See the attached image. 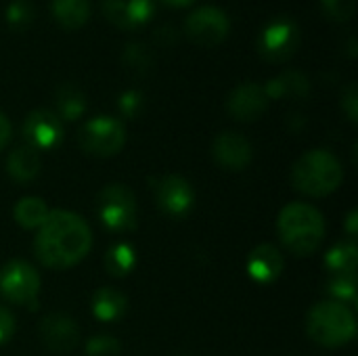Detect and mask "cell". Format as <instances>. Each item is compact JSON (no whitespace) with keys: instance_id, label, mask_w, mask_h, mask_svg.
Returning <instances> with one entry per match:
<instances>
[{"instance_id":"8992f818","label":"cell","mask_w":358,"mask_h":356,"mask_svg":"<svg viewBox=\"0 0 358 356\" xmlns=\"http://www.w3.org/2000/svg\"><path fill=\"white\" fill-rule=\"evenodd\" d=\"M40 287V273L25 260H8L0 269V296L13 306L36 311Z\"/></svg>"},{"instance_id":"cb8c5ba5","label":"cell","mask_w":358,"mask_h":356,"mask_svg":"<svg viewBox=\"0 0 358 356\" xmlns=\"http://www.w3.org/2000/svg\"><path fill=\"white\" fill-rule=\"evenodd\" d=\"M136 266V252L130 243H115L107 250L105 254V271L115 277V279H122V277H128Z\"/></svg>"},{"instance_id":"9a60e30c","label":"cell","mask_w":358,"mask_h":356,"mask_svg":"<svg viewBox=\"0 0 358 356\" xmlns=\"http://www.w3.org/2000/svg\"><path fill=\"white\" fill-rule=\"evenodd\" d=\"M212 155L216 164L229 172H241L250 166L254 157V149L250 141L239 132H220L214 138Z\"/></svg>"},{"instance_id":"e0dca14e","label":"cell","mask_w":358,"mask_h":356,"mask_svg":"<svg viewBox=\"0 0 358 356\" xmlns=\"http://www.w3.org/2000/svg\"><path fill=\"white\" fill-rule=\"evenodd\" d=\"M90 311H92L96 321H101V323H115V321H120L126 315L128 298H126L124 292L105 285V287H99L92 294Z\"/></svg>"},{"instance_id":"d4e9b609","label":"cell","mask_w":358,"mask_h":356,"mask_svg":"<svg viewBox=\"0 0 358 356\" xmlns=\"http://www.w3.org/2000/svg\"><path fill=\"white\" fill-rule=\"evenodd\" d=\"M327 292L334 302H340L348 308L357 306L358 292H357V277H331Z\"/></svg>"},{"instance_id":"7c38bea8","label":"cell","mask_w":358,"mask_h":356,"mask_svg":"<svg viewBox=\"0 0 358 356\" xmlns=\"http://www.w3.org/2000/svg\"><path fill=\"white\" fill-rule=\"evenodd\" d=\"M38 334H40L42 344L50 353H57V355L71 353L78 346V342H80V327H78L76 319H71L65 313L46 315L40 321Z\"/></svg>"},{"instance_id":"52a82bcc","label":"cell","mask_w":358,"mask_h":356,"mask_svg":"<svg viewBox=\"0 0 358 356\" xmlns=\"http://www.w3.org/2000/svg\"><path fill=\"white\" fill-rule=\"evenodd\" d=\"M78 145L92 157H113L126 145V128L117 118L96 115L78 130Z\"/></svg>"},{"instance_id":"5bb4252c","label":"cell","mask_w":358,"mask_h":356,"mask_svg":"<svg viewBox=\"0 0 358 356\" xmlns=\"http://www.w3.org/2000/svg\"><path fill=\"white\" fill-rule=\"evenodd\" d=\"M101 10L111 25L132 31L151 21L155 0H101Z\"/></svg>"},{"instance_id":"4dcf8cb0","label":"cell","mask_w":358,"mask_h":356,"mask_svg":"<svg viewBox=\"0 0 358 356\" xmlns=\"http://www.w3.org/2000/svg\"><path fill=\"white\" fill-rule=\"evenodd\" d=\"M15 329H17V323H15L13 313L6 306H0V346L10 342V338L15 336Z\"/></svg>"},{"instance_id":"1f68e13d","label":"cell","mask_w":358,"mask_h":356,"mask_svg":"<svg viewBox=\"0 0 358 356\" xmlns=\"http://www.w3.org/2000/svg\"><path fill=\"white\" fill-rule=\"evenodd\" d=\"M10 136H13V126L8 118L0 111V151L6 149V145L10 143Z\"/></svg>"},{"instance_id":"83f0119b","label":"cell","mask_w":358,"mask_h":356,"mask_svg":"<svg viewBox=\"0 0 358 356\" xmlns=\"http://www.w3.org/2000/svg\"><path fill=\"white\" fill-rule=\"evenodd\" d=\"M6 19L10 21V25L15 27H25L31 19V6L23 0H17L8 6L6 10Z\"/></svg>"},{"instance_id":"d6a6232c","label":"cell","mask_w":358,"mask_h":356,"mask_svg":"<svg viewBox=\"0 0 358 356\" xmlns=\"http://www.w3.org/2000/svg\"><path fill=\"white\" fill-rule=\"evenodd\" d=\"M346 231H348L350 239H355V235H357V231H358V212L357 210H352V212L348 214V218H346Z\"/></svg>"},{"instance_id":"f546056e","label":"cell","mask_w":358,"mask_h":356,"mask_svg":"<svg viewBox=\"0 0 358 356\" xmlns=\"http://www.w3.org/2000/svg\"><path fill=\"white\" fill-rule=\"evenodd\" d=\"M141 107H143V97H141V92L128 90V92H124V94L120 97V111H122L124 115L134 118V115H138Z\"/></svg>"},{"instance_id":"4316f807","label":"cell","mask_w":358,"mask_h":356,"mask_svg":"<svg viewBox=\"0 0 358 356\" xmlns=\"http://www.w3.org/2000/svg\"><path fill=\"white\" fill-rule=\"evenodd\" d=\"M321 6L334 21H350L357 10V0H321Z\"/></svg>"},{"instance_id":"484cf974","label":"cell","mask_w":358,"mask_h":356,"mask_svg":"<svg viewBox=\"0 0 358 356\" xmlns=\"http://www.w3.org/2000/svg\"><path fill=\"white\" fill-rule=\"evenodd\" d=\"M120 355V342L113 336L99 334L86 342V356H117Z\"/></svg>"},{"instance_id":"8fae6325","label":"cell","mask_w":358,"mask_h":356,"mask_svg":"<svg viewBox=\"0 0 358 356\" xmlns=\"http://www.w3.org/2000/svg\"><path fill=\"white\" fill-rule=\"evenodd\" d=\"M25 145L40 151H50L63 141V122L50 109H34L25 115L21 126Z\"/></svg>"},{"instance_id":"ac0fdd59","label":"cell","mask_w":358,"mask_h":356,"mask_svg":"<svg viewBox=\"0 0 358 356\" xmlns=\"http://www.w3.org/2000/svg\"><path fill=\"white\" fill-rule=\"evenodd\" d=\"M42 168V159L40 153L27 145L17 147L8 153L6 157V174L17 180V183H29L38 176Z\"/></svg>"},{"instance_id":"ffe728a7","label":"cell","mask_w":358,"mask_h":356,"mask_svg":"<svg viewBox=\"0 0 358 356\" xmlns=\"http://www.w3.org/2000/svg\"><path fill=\"white\" fill-rule=\"evenodd\" d=\"M358 248L355 241H344L334 245L325 254V269L334 277H357Z\"/></svg>"},{"instance_id":"7a4b0ae2","label":"cell","mask_w":358,"mask_h":356,"mask_svg":"<svg viewBox=\"0 0 358 356\" xmlns=\"http://www.w3.org/2000/svg\"><path fill=\"white\" fill-rule=\"evenodd\" d=\"M277 235L283 248L296 258L313 256L325 237V218L323 214L304 201L287 204L277 218Z\"/></svg>"},{"instance_id":"2e32d148","label":"cell","mask_w":358,"mask_h":356,"mask_svg":"<svg viewBox=\"0 0 358 356\" xmlns=\"http://www.w3.org/2000/svg\"><path fill=\"white\" fill-rule=\"evenodd\" d=\"M283 269H285L283 254L273 243H260L248 256V273L260 285H271L279 281Z\"/></svg>"},{"instance_id":"30bf717a","label":"cell","mask_w":358,"mask_h":356,"mask_svg":"<svg viewBox=\"0 0 358 356\" xmlns=\"http://www.w3.org/2000/svg\"><path fill=\"white\" fill-rule=\"evenodd\" d=\"M185 31L197 46H216L227 40L231 31V19L218 6H199L187 17Z\"/></svg>"},{"instance_id":"4fadbf2b","label":"cell","mask_w":358,"mask_h":356,"mask_svg":"<svg viewBox=\"0 0 358 356\" xmlns=\"http://www.w3.org/2000/svg\"><path fill=\"white\" fill-rule=\"evenodd\" d=\"M268 107V97L262 84L243 82L227 97V111L237 122H256Z\"/></svg>"},{"instance_id":"836d02e7","label":"cell","mask_w":358,"mask_h":356,"mask_svg":"<svg viewBox=\"0 0 358 356\" xmlns=\"http://www.w3.org/2000/svg\"><path fill=\"white\" fill-rule=\"evenodd\" d=\"M164 2H168L170 6H178V8H182V6H189V4H193L195 0H164Z\"/></svg>"},{"instance_id":"9c48e42d","label":"cell","mask_w":358,"mask_h":356,"mask_svg":"<svg viewBox=\"0 0 358 356\" xmlns=\"http://www.w3.org/2000/svg\"><path fill=\"white\" fill-rule=\"evenodd\" d=\"M300 46V29L292 19L279 17L262 27L258 36V52L268 63H283L296 55Z\"/></svg>"},{"instance_id":"d6986e66","label":"cell","mask_w":358,"mask_h":356,"mask_svg":"<svg viewBox=\"0 0 358 356\" xmlns=\"http://www.w3.org/2000/svg\"><path fill=\"white\" fill-rule=\"evenodd\" d=\"M50 10L63 29H80L90 19V0H52Z\"/></svg>"},{"instance_id":"603a6c76","label":"cell","mask_w":358,"mask_h":356,"mask_svg":"<svg viewBox=\"0 0 358 356\" xmlns=\"http://www.w3.org/2000/svg\"><path fill=\"white\" fill-rule=\"evenodd\" d=\"M48 208L44 204V199L40 197H21L17 204H15V210H13V218L19 227L23 229H40L44 225V220L48 218Z\"/></svg>"},{"instance_id":"5b68a950","label":"cell","mask_w":358,"mask_h":356,"mask_svg":"<svg viewBox=\"0 0 358 356\" xmlns=\"http://www.w3.org/2000/svg\"><path fill=\"white\" fill-rule=\"evenodd\" d=\"M96 216L111 233H130L136 229L138 208L136 197L128 185L109 183L96 195Z\"/></svg>"},{"instance_id":"ba28073f","label":"cell","mask_w":358,"mask_h":356,"mask_svg":"<svg viewBox=\"0 0 358 356\" xmlns=\"http://www.w3.org/2000/svg\"><path fill=\"white\" fill-rule=\"evenodd\" d=\"M153 199L162 214L174 220H182L195 206V191L187 178L178 174H166L153 180Z\"/></svg>"},{"instance_id":"f1b7e54d","label":"cell","mask_w":358,"mask_h":356,"mask_svg":"<svg viewBox=\"0 0 358 356\" xmlns=\"http://www.w3.org/2000/svg\"><path fill=\"white\" fill-rule=\"evenodd\" d=\"M342 111L346 113V118L357 124L358 120V92H357V84L350 82L344 92H342Z\"/></svg>"},{"instance_id":"277c9868","label":"cell","mask_w":358,"mask_h":356,"mask_svg":"<svg viewBox=\"0 0 358 356\" xmlns=\"http://www.w3.org/2000/svg\"><path fill=\"white\" fill-rule=\"evenodd\" d=\"M306 334L323 348H340L355 340L357 317L352 308L334 300H325L308 311Z\"/></svg>"},{"instance_id":"44dd1931","label":"cell","mask_w":358,"mask_h":356,"mask_svg":"<svg viewBox=\"0 0 358 356\" xmlns=\"http://www.w3.org/2000/svg\"><path fill=\"white\" fill-rule=\"evenodd\" d=\"M266 97L268 99H281V97H306L310 92V80L298 69L285 71L271 80L266 86Z\"/></svg>"},{"instance_id":"3957f363","label":"cell","mask_w":358,"mask_h":356,"mask_svg":"<svg viewBox=\"0 0 358 356\" xmlns=\"http://www.w3.org/2000/svg\"><path fill=\"white\" fill-rule=\"evenodd\" d=\"M342 180V162L327 149H310L292 166L294 189L308 197H327L340 189Z\"/></svg>"},{"instance_id":"6da1fadb","label":"cell","mask_w":358,"mask_h":356,"mask_svg":"<svg viewBox=\"0 0 358 356\" xmlns=\"http://www.w3.org/2000/svg\"><path fill=\"white\" fill-rule=\"evenodd\" d=\"M92 248V231L88 222L69 210L48 212V218L38 229L34 254L38 262L50 271H67L80 264Z\"/></svg>"},{"instance_id":"7402d4cb","label":"cell","mask_w":358,"mask_h":356,"mask_svg":"<svg viewBox=\"0 0 358 356\" xmlns=\"http://www.w3.org/2000/svg\"><path fill=\"white\" fill-rule=\"evenodd\" d=\"M55 103H57V115L61 118V122H73L78 120L84 111H86V97L84 92L73 86V84H63L59 86L57 94H55Z\"/></svg>"}]
</instances>
